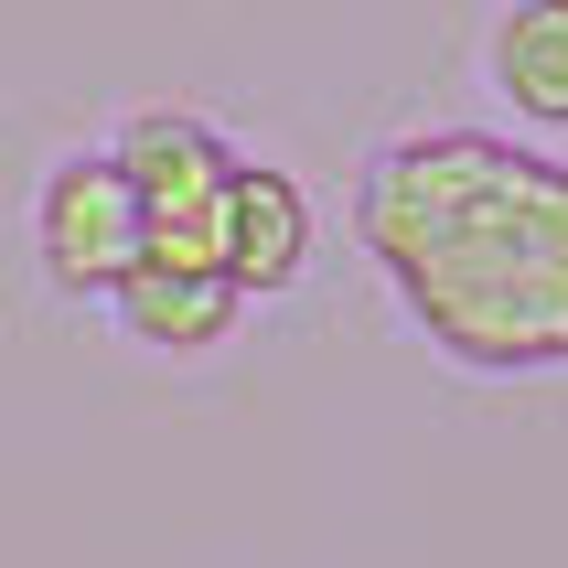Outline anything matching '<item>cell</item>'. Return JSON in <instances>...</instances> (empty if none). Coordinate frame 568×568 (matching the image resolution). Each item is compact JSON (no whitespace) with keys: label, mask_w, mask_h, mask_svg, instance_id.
<instances>
[{"label":"cell","mask_w":568,"mask_h":568,"mask_svg":"<svg viewBox=\"0 0 568 568\" xmlns=\"http://www.w3.org/2000/svg\"><path fill=\"white\" fill-rule=\"evenodd\" d=\"M108 161H119V183L140 193L151 257H204V268H215V215H225V172H236V151H225L215 129L193 119V108H140Z\"/></svg>","instance_id":"cell-2"},{"label":"cell","mask_w":568,"mask_h":568,"mask_svg":"<svg viewBox=\"0 0 568 568\" xmlns=\"http://www.w3.org/2000/svg\"><path fill=\"white\" fill-rule=\"evenodd\" d=\"M354 225L462 376L568 365V161L494 129H408L376 151Z\"/></svg>","instance_id":"cell-1"},{"label":"cell","mask_w":568,"mask_h":568,"mask_svg":"<svg viewBox=\"0 0 568 568\" xmlns=\"http://www.w3.org/2000/svg\"><path fill=\"white\" fill-rule=\"evenodd\" d=\"M483 64H494V97H505L515 119L568 129V0H505Z\"/></svg>","instance_id":"cell-6"},{"label":"cell","mask_w":568,"mask_h":568,"mask_svg":"<svg viewBox=\"0 0 568 568\" xmlns=\"http://www.w3.org/2000/svg\"><path fill=\"white\" fill-rule=\"evenodd\" d=\"M312 268V193L280 161H236L225 172V215H215V280L236 301H268Z\"/></svg>","instance_id":"cell-4"},{"label":"cell","mask_w":568,"mask_h":568,"mask_svg":"<svg viewBox=\"0 0 568 568\" xmlns=\"http://www.w3.org/2000/svg\"><path fill=\"white\" fill-rule=\"evenodd\" d=\"M108 312H119V333L129 344H151V354H204V344H225L236 333V290L204 268V257H140L119 290H108Z\"/></svg>","instance_id":"cell-5"},{"label":"cell","mask_w":568,"mask_h":568,"mask_svg":"<svg viewBox=\"0 0 568 568\" xmlns=\"http://www.w3.org/2000/svg\"><path fill=\"white\" fill-rule=\"evenodd\" d=\"M32 257L43 280L75 290V301H108V290L151 257V225H140V193L119 183L108 151H64L32 193Z\"/></svg>","instance_id":"cell-3"}]
</instances>
